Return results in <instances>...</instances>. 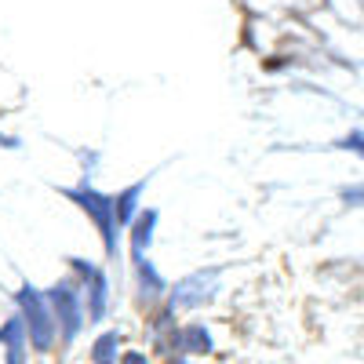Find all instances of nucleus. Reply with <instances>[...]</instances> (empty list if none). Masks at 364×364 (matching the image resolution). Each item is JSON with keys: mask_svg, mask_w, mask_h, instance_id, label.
<instances>
[{"mask_svg": "<svg viewBox=\"0 0 364 364\" xmlns=\"http://www.w3.org/2000/svg\"><path fill=\"white\" fill-rule=\"evenodd\" d=\"M26 336H29V331H26V321L22 317H11L8 324H0V343H4L8 350H22L26 346Z\"/></svg>", "mask_w": 364, "mask_h": 364, "instance_id": "obj_11", "label": "nucleus"}, {"mask_svg": "<svg viewBox=\"0 0 364 364\" xmlns=\"http://www.w3.org/2000/svg\"><path fill=\"white\" fill-rule=\"evenodd\" d=\"M154 226H157V211H142V215L135 219V226H132V255H146Z\"/></svg>", "mask_w": 364, "mask_h": 364, "instance_id": "obj_9", "label": "nucleus"}, {"mask_svg": "<svg viewBox=\"0 0 364 364\" xmlns=\"http://www.w3.org/2000/svg\"><path fill=\"white\" fill-rule=\"evenodd\" d=\"M120 364H149V360H146V353H139V350H128L124 357H120Z\"/></svg>", "mask_w": 364, "mask_h": 364, "instance_id": "obj_12", "label": "nucleus"}, {"mask_svg": "<svg viewBox=\"0 0 364 364\" xmlns=\"http://www.w3.org/2000/svg\"><path fill=\"white\" fill-rule=\"evenodd\" d=\"M171 364H190V360H186V357H178V360H171Z\"/></svg>", "mask_w": 364, "mask_h": 364, "instance_id": "obj_13", "label": "nucleus"}, {"mask_svg": "<svg viewBox=\"0 0 364 364\" xmlns=\"http://www.w3.org/2000/svg\"><path fill=\"white\" fill-rule=\"evenodd\" d=\"M208 350H211V336L204 331V324L178 328V353H208Z\"/></svg>", "mask_w": 364, "mask_h": 364, "instance_id": "obj_8", "label": "nucleus"}, {"mask_svg": "<svg viewBox=\"0 0 364 364\" xmlns=\"http://www.w3.org/2000/svg\"><path fill=\"white\" fill-rule=\"evenodd\" d=\"M106 299H109L106 273L95 269V277H91V288H87V321H102V314H106Z\"/></svg>", "mask_w": 364, "mask_h": 364, "instance_id": "obj_6", "label": "nucleus"}, {"mask_svg": "<svg viewBox=\"0 0 364 364\" xmlns=\"http://www.w3.org/2000/svg\"><path fill=\"white\" fill-rule=\"evenodd\" d=\"M66 197L77 200L87 215L95 219V226H99V233H102V245H106V255H117V226H120V223H117V204L91 186L87 175L77 182L73 190H66Z\"/></svg>", "mask_w": 364, "mask_h": 364, "instance_id": "obj_2", "label": "nucleus"}, {"mask_svg": "<svg viewBox=\"0 0 364 364\" xmlns=\"http://www.w3.org/2000/svg\"><path fill=\"white\" fill-rule=\"evenodd\" d=\"M15 302H18V310H22V321H26V331H29V343H33L37 350H51L58 321H55V310H51L48 295L37 291L33 284H22L18 295H15Z\"/></svg>", "mask_w": 364, "mask_h": 364, "instance_id": "obj_1", "label": "nucleus"}, {"mask_svg": "<svg viewBox=\"0 0 364 364\" xmlns=\"http://www.w3.org/2000/svg\"><path fill=\"white\" fill-rule=\"evenodd\" d=\"M132 262H135V273H139V302L149 306V302H157L164 295V281L146 255H132Z\"/></svg>", "mask_w": 364, "mask_h": 364, "instance_id": "obj_5", "label": "nucleus"}, {"mask_svg": "<svg viewBox=\"0 0 364 364\" xmlns=\"http://www.w3.org/2000/svg\"><path fill=\"white\" fill-rule=\"evenodd\" d=\"M211 281H215V269H208V273H193V277L186 281H178L171 299H168V310H186V306H200L204 299H211Z\"/></svg>", "mask_w": 364, "mask_h": 364, "instance_id": "obj_4", "label": "nucleus"}, {"mask_svg": "<svg viewBox=\"0 0 364 364\" xmlns=\"http://www.w3.org/2000/svg\"><path fill=\"white\" fill-rule=\"evenodd\" d=\"M117 346H120V331H106L91 346V364H117Z\"/></svg>", "mask_w": 364, "mask_h": 364, "instance_id": "obj_10", "label": "nucleus"}, {"mask_svg": "<svg viewBox=\"0 0 364 364\" xmlns=\"http://www.w3.org/2000/svg\"><path fill=\"white\" fill-rule=\"evenodd\" d=\"M142 190H146V178H139V182H132V186L120 193L113 204H117V223L120 226H128V223H135V211H139V197H142Z\"/></svg>", "mask_w": 364, "mask_h": 364, "instance_id": "obj_7", "label": "nucleus"}, {"mask_svg": "<svg viewBox=\"0 0 364 364\" xmlns=\"http://www.w3.org/2000/svg\"><path fill=\"white\" fill-rule=\"evenodd\" d=\"M44 295H48L51 310H55L58 336H63V343H73V336H77L80 324H84V299H80V291H77L70 281H63V284L48 288Z\"/></svg>", "mask_w": 364, "mask_h": 364, "instance_id": "obj_3", "label": "nucleus"}]
</instances>
